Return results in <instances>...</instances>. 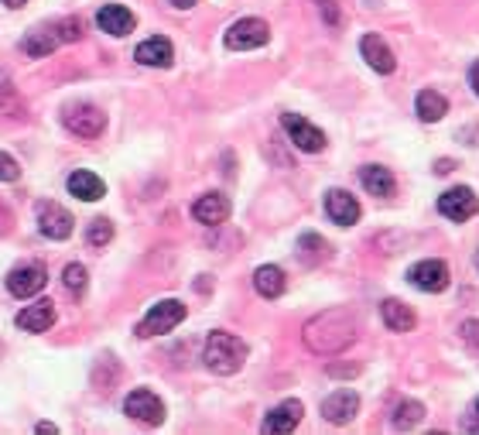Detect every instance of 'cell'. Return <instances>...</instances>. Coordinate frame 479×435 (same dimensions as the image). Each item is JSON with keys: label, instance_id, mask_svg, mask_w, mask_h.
I'll use <instances>...</instances> for the list:
<instances>
[{"label": "cell", "instance_id": "6da1fadb", "mask_svg": "<svg viewBox=\"0 0 479 435\" xmlns=\"http://www.w3.org/2000/svg\"><path fill=\"white\" fill-rule=\"evenodd\" d=\"M356 336H359V326H356L350 309H325L315 319H309L305 329H302L305 346L319 357H336L342 350H350Z\"/></svg>", "mask_w": 479, "mask_h": 435}, {"label": "cell", "instance_id": "7a4b0ae2", "mask_svg": "<svg viewBox=\"0 0 479 435\" xmlns=\"http://www.w3.org/2000/svg\"><path fill=\"white\" fill-rule=\"evenodd\" d=\"M86 32V21L82 17H62V21H52V24H38L34 32H28L21 38V52L32 55V59H45L59 45L79 42Z\"/></svg>", "mask_w": 479, "mask_h": 435}, {"label": "cell", "instance_id": "3957f363", "mask_svg": "<svg viewBox=\"0 0 479 435\" xmlns=\"http://www.w3.org/2000/svg\"><path fill=\"white\" fill-rule=\"evenodd\" d=\"M202 360H206V367L219 377H230L244 367V360H247V343L240 340V336H233V333H209V340H206V350H202Z\"/></svg>", "mask_w": 479, "mask_h": 435}, {"label": "cell", "instance_id": "277c9868", "mask_svg": "<svg viewBox=\"0 0 479 435\" xmlns=\"http://www.w3.org/2000/svg\"><path fill=\"white\" fill-rule=\"evenodd\" d=\"M182 319H186V305H182L178 298H165V302L151 305V312L138 323V336H161V333H171Z\"/></svg>", "mask_w": 479, "mask_h": 435}, {"label": "cell", "instance_id": "5b68a950", "mask_svg": "<svg viewBox=\"0 0 479 435\" xmlns=\"http://www.w3.org/2000/svg\"><path fill=\"white\" fill-rule=\"evenodd\" d=\"M62 124L76 134V138L90 140V138H100L103 134V127H107V113L93 103H72V107H65L62 113Z\"/></svg>", "mask_w": 479, "mask_h": 435}, {"label": "cell", "instance_id": "8992f818", "mask_svg": "<svg viewBox=\"0 0 479 435\" xmlns=\"http://www.w3.org/2000/svg\"><path fill=\"white\" fill-rule=\"evenodd\" d=\"M267 42H271V28H267V21H261V17H240L230 32H226V48H233V52L261 48Z\"/></svg>", "mask_w": 479, "mask_h": 435}, {"label": "cell", "instance_id": "52a82bcc", "mask_svg": "<svg viewBox=\"0 0 479 435\" xmlns=\"http://www.w3.org/2000/svg\"><path fill=\"white\" fill-rule=\"evenodd\" d=\"M281 124H284V130H288V138H292V144L298 151L319 155L325 148V134L311 124V121H305V117H298V113H281Z\"/></svg>", "mask_w": 479, "mask_h": 435}, {"label": "cell", "instance_id": "ba28073f", "mask_svg": "<svg viewBox=\"0 0 479 435\" xmlns=\"http://www.w3.org/2000/svg\"><path fill=\"white\" fill-rule=\"evenodd\" d=\"M48 271L42 261H28V265H17L11 275H7V292L14 298H32L45 288Z\"/></svg>", "mask_w": 479, "mask_h": 435}, {"label": "cell", "instance_id": "9c48e42d", "mask_svg": "<svg viewBox=\"0 0 479 435\" xmlns=\"http://www.w3.org/2000/svg\"><path fill=\"white\" fill-rule=\"evenodd\" d=\"M438 213H442V217H448L452 223H465L469 217H476V213H479L476 192H473V188H465V186L448 188V192H442V196H438Z\"/></svg>", "mask_w": 479, "mask_h": 435}, {"label": "cell", "instance_id": "30bf717a", "mask_svg": "<svg viewBox=\"0 0 479 435\" xmlns=\"http://www.w3.org/2000/svg\"><path fill=\"white\" fill-rule=\"evenodd\" d=\"M124 411L134 421H144V425H161L165 421V404H161V398H158L155 391L148 388L130 391L124 401Z\"/></svg>", "mask_w": 479, "mask_h": 435}, {"label": "cell", "instance_id": "8fae6325", "mask_svg": "<svg viewBox=\"0 0 479 435\" xmlns=\"http://www.w3.org/2000/svg\"><path fill=\"white\" fill-rule=\"evenodd\" d=\"M72 213L65 209V206H59V202H42L38 206V230H42V237H48V240H65V237H72Z\"/></svg>", "mask_w": 479, "mask_h": 435}, {"label": "cell", "instance_id": "7c38bea8", "mask_svg": "<svg viewBox=\"0 0 479 435\" xmlns=\"http://www.w3.org/2000/svg\"><path fill=\"white\" fill-rule=\"evenodd\" d=\"M407 281L421 292H445L448 288V265L445 261H421L407 271Z\"/></svg>", "mask_w": 479, "mask_h": 435}, {"label": "cell", "instance_id": "4fadbf2b", "mask_svg": "<svg viewBox=\"0 0 479 435\" xmlns=\"http://www.w3.org/2000/svg\"><path fill=\"white\" fill-rule=\"evenodd\" d=\"M302 415H305V408H302V401H294V398H288V401H281L267 419H263V432L267 435H288L298 429V421H302Z\"/></svg>", "mask_w": 479, "mask_h": 435}, {"label": "cell", "instance_id": "5bb4252c", "mask_svg": "<svg viewBox=\"0 0 479 435\" xmlns=\"http://www.w3.org/2000/svg\"><path fill=\"white\" fill-rule=\"evenodd\" d=\"M359 52H363L367 65L377 69L380 76H390V72H394V65H398L394 52L387 48V42L380 38V34H363V38H359Z\"/></svg>", "mask_w": 479, "mask_h": 435}, {"label": "cell", "instance_id": "9a60e30c", "mask_svg": "<svg viewBox=\"0 0 479 435\" xmlns=\"http://www.w3.org/2000/svg\"><path fill=\"white\" fill-rule=\"evenodd\" d=\"M356 411H359V394H356V391H336V394H329L322 401V415H325V421H332V425L353 421Z\"/></svg>", "mask_w": 479, "mask_h": 435}, {"label": "cell", "instance_id": "2e32d148", "mask_svg": "<svg viewBox=\"0 0 479 435\" xmlns=\"http://www.w3.org/2000/svg\"><path fill=\"white\" fill-rule=\"evenodd\" d=\"M325 213L332 223H340V227H353L356 219H359V202L346 192V188H329V196H325Z\"/></svg>", "mask_w": 479, "mask_h": 435}, {"label": "cell", "instance_id": "e0dca14e", "mask_svg": "<svg viewBox=\"0 0 479 435\" xmlns=\"http://www.w3.org/2000/svg\"><path fill=\"white\" fill-rule=\"evenodd\" d=\"M96 24H100V32L117 34V38H124V34L134 32V24H138V17L130 14L127 7H120V4H107V7H100V14H96Z\"/></svg>", "mask_w": 479, "mask_h": 435}, {"label": "cell", "instance_id": "ac0fdd59", "mask_svg": "<svg viewBox=\"0 0 479 435\" xmlns=\"http://www.w3.org/2000/svg\"><path fill=\"white\" fill-rule=\"evenodd\" d=\"M192 217L199 219V223H206V227H219V223H226V217H230V199L219 196V192H206L192 206Z\"/></svg>", "mask_w": 479, "mask_h": 435}, {"label": "cell", "instance_id": "d6986e66", "mask_svg": "<svg viewBox=\"0 0 479 435\" xmlns=\"http://www.w3.org/2000/svg\"><path fill=\"white\" fill-rule=\"evenodd\" d=\"M134 59L140 65H155V69H168L171 59H175V48H171L168 38H148V42H140L138 52H134Z\"/></svg>", "mask_w": 479, "mask_h": 435}, {"label": "cell", "instance_id": "ffe728a7", "mask_svg": "<svg viewBox=\"0 0 479 435\" xmlns=\"http://www.w3.org/2000/svg\"><path fill=\"white\" fill-rule=\"evenodd\" d=\"M380 319L394 333H411L417 326V315L411 312V305H404L401 298H387L384 305H380Z\"/></svg>", "mask_w": 479, "mask_h": 435}, {"label": "cell", "instance_id": "44dd1931", "mask_svg": "<svg viewBox=\"0 0 479 435\" xmlns=\"http://www.w3.org/2000/svg\"><path fill=\"white\" fill-rule=\"evenodd\" d=\"M69 192L82 202H96L107 196V186H103V179L93 175V171H72L69 175Z\"/></svg>", "mask_w": 479, "mask_h": 435}, {"label": "cell", "instance_id": "7402d4cb", "mask_svg": "<svg viewBox=\"0 0 479 435\" xmlns=\"http://www.w3.org/2000/svg\"><path fill=\"white\" fill-rule=\"evenodd\" d=\"M52 323H55V305L52 302H38V305L17 312V326L28 329V333H45Z\"/></svg>", "mask_w": 479, "mask_h": 435}, {"label": "cell", "instance_id": "603a6c76", "mask_svg": "<svg viewBox=\"0 0 479 435\" xmlns=\"http://www.w3.org/2000/svg\"><path fill=\"white\" fill-rule=\"evenodd\" d=\"M415 110L425 124H438L448 113V100L442 93H435V90H421L415 100Z\"/></svg>", "mask_w": 479, "mask_h": 435}, {"label": "cell", "instance_id": "cb8c5ba5", "mask_svg": "<svg viewBox=\"0 0 479 435\" xmlns=\"http://www.w3.org/2000/svg\"><path fill=\"white\" fill-rule=\"evenodd\" d=\"M359 179H363V186L370 196H394V175L384 169V165H367V169L359 171Z\"/></svg>", "mask_w": 479, "mask_h": 435}, {"label": "cell", "instance_id": "d4e9b609", "mask_svg": "<svg viewBox=\"0 0 479 435\" xmlns=\"http://www.w3.org/2000/svg\"><path fill=\"white\" fill-rule=\"evenodd\" d=\"M254 288L261 292L263 298H278L284 292V271L274 265H263L254 271Z\"/></svg>", "mask_w": 479, "mask_h": 435}, {"label": "cell", "instance_id": "484cf974", "mask_svg": "<svg viewBox=\"0 0 479 435\" xmlns=\"http://www.w3.org/2000/svg\"><path fill=\"white\" fill-rule=\"evenodd\" d=\"M298 257L305 265H322L325 257H329V244L319 234H302L298 237Z\"/></svg>", "mask_w": 479, "mask_h": 435}, {"label": "cell", "instance_id": "4316f807", "mask_svg": "<svg viewBox=\"0 0 479 435\" xmlns=\"http://www.w3.org/2000/svg\"><path fill=\"white\" fill-rule=\"evenodd\" d=\"M421 421H425V408L417 401H401L398 404V411H394V419H390V425H394L398 432H411Z\"/></svg>", "mask_w": 479, "mask_h": 435}, {"label": "cell", "instance_id": "83f0119b", "mask_svg": "<svg viewBox=\"0 0 479 435\" xmlns=\"http://www.w3.org/2000/svg\"><path fill=\"white\" fill-rule=\"evenodd\" d=\"M86 240L93 244V247H107L110 240H113V223H110L107 217H100L90 223V234H86Z\"/></svg>", "mask_w": 479, "mask_h": 435}, {"label": "cell", "instance_id": "f1b7e54d", "mask_svg": "<svg viewBox=\"0 0 479 435\" xmlns=\"http://www.w3.org/2000/svg\"><path fill=\"white\" fill-rule=\"evenodd\" d=\"M62 281L69 292H86V267L82 265H69L62 271Z\"/></svg>", "mask_w": 479, "mask_h": 435}, {"label": "cell", "instance_id": "f546056e", "mask_svg": "<svg viewBox=\"0 0 479 435\" xmlns=\"http://www.w3.org/2000/svg\"><path fill=\"white\" fill-rule=\"evenodd\" d=\"M21 169H17V161L11 155H0V182H14Z\"/></svg>", "mask_w": 479, "mask_h": 435}, {"label": "cell", "instance_id": "4dcf8cb0", "mask_svg": "<svg viewBox=\"0 0 479 435\" xmlns=\"http://www.w3.org/2000/svg\"><path fill=\"white\" fill-rule=\"evenodd\" d=\"M459 333H463V340L469 343V346H476L479 350V319H465L463 326H459Z\"/></svg>", "mask_w": 479, "mask_h": 435}, {"label": "cell", "instance_id": "1f68e13d", "mask_svg": "<svg viewBox=\"0 0 479 435\" xmlns=\"http://www.w3.org/2000/svg\"><path fill=\"white\" fill-rule=\"evenodd\" d=\"M319 11H322L325 17V24H340V7H336V0H319Z\"/></svg>", "mask_w": 479, "mask_h": 435}, {"label": "cell", "instance_id": "d6a6232c", "mask_svg": "<svg viewBox=\"0 0 479 435\" xmlns=\"http://www.w3.org/2000/svg\"><path fill=\"white\" fill-rule=\"evenodd\" d=\"M14 96V86H11V76L7 72H0V103H7Z\"/></svg>", "mask_w": 479, "mask_h": 435}, {"label": "cell", "instance_id": "836d02e7", "mask_svg": "<svg viewBox=\"0 0 479 435\" xmlns=\"http://www.w3.org/2000/svg\"><path fill=\"white\" fill-rule=\"evenodd\" d=\"M11 223H14V219H11V209H7L4 202H0V237L11 234Z\"/></svg>", "mask_w": 479, "mask_h": 435}, {"label": "cell", "instance_id": "e575fe53", "mask_svg": "<svg viewBox=\"0 0 479 435\" xmlns=\"http://www.w3.org/2000/svg\"><path fill=\"white\" fill-rule=\"evenodd\" d=\"M329 373H332V377H353V373H359V363H353V367H340V363H332Z\"/></svg>", "mask_w": 479, "mask_h": 435}, {"label": "cell", "instance_id": "d590c367", "mask_svg": "<svg viewBox=\"0 0 479 435\" xmlns=\"http://www.w3.org/2000/svg\"><path fill=\"white\" fill-rule=\"evenodd\" d=\"M469 90L479 96V59L473 65H469Z\"/></svg>", "mask_w": 479, "mask_h": 435}, {"label": "cell", "instance_id": "8d00e7d4", "mask_svg": "<svg viewBox=\"0 0 479 435\" xmlns=\"http://www.w3.org/2000/svg\"><path fill=\"white\" fill-rule=\"evenodd\" d=\"M168 4H175V7H178V11H188V7H196V4H199V0H168Z\"/></svg>", "mask_w": 479, "mask_h": 435}, {"label": "cell", "instance_id": "74e56055", "mask_svg": "<svg viewBox=\"0 0 479 435\" xmlns=\"http://www.w3.org/2000/svg\"><path fill=\"white\" fill-rule=\"evenodd\" d=\"M452 169H455V161H438V165H435L438 175H445V171H452Z\"/></svg>", "mask_w": 479, "mask_h": 435}, {"label": "cell", "instance_id": "f35d334b", "mask_svg": "<svg viewBox=\"0 0 479 435\" xmlns=\"http://www.w3.org/2000/svg\"><path fill=\"white\" fill-rule=\"evenodd\" d=\"M473 415H476V419H473V425H469V429H476V432H479V401H476V408H473Z\"/></svg>", "mask_w": 479, "mask_h": 435}, {"label": "cell", "instance_id": "ab89813d", "mask_svg": "<svg viewBox=\"0 0 479 435\" xmlns=\"http://www.w3.org/2000/svg\"><path fill=\"white\" fill-rule=\"evenodd\" d=\"M4 4H7V7H24L28 0H4Z\"/></svg>", "mask_w": 479, "mask_h": 435}, {"label": "cell", "instance_id": "60d3db41", "mask_svg": "<svg viewBox=\"0 0 479 435\" xmlns=\"http://www.w3.org/2000/svg\"><path fill=\"white\" fill-rule=\"evenodd\" d=\"M476 267H479V250H476Z\"/></svg>", "mask_w": 479, "mask_h": 435}]
</instances>
